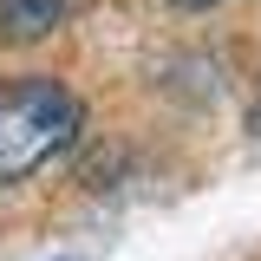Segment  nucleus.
<instances>
[{"mask_svg": "<svg viewBox=\"0 0 261 261\" xmlns=\"http://www.w3.org/2000/svg\"><path fill=\"white\" fill-rule=\"evenodd\" d=\"M85 124V105L59 79H0V183H20L59 157Z\"/></svg>", "mask_w": 261, "mask_h": 261, "instance_id": "f257e3e1", "label": "nucleus"}, {"mask_svg": "<svg viewBox=\"0 0 261 261\" xmlns=\"http://www.w3.org/2000/svg\"><path fill=\"white\" fill-rule=\"evenodd\" d=\"M72 0H0V39L7 46H33L53 27H65Z\"/></svg>", "mask_w": 261, "mask_h": 261, "instance_id": "f03ea898", "label": "nucleus"}, {"mask_svg": "<svg viewBox=\"0 0 261 261\" xmlns=\"http://www.w3.org/2000/svg\"><path fill=\"white\" fill-rule=\"evenodd\" d=\"M170 7H190V13H196V7H216V0H170Z\"/></svg>", "mask_w": 261, "mask_h": 261, "instance_id": "7ed1b4c3", "label": "nucleus"}]
</instances>
